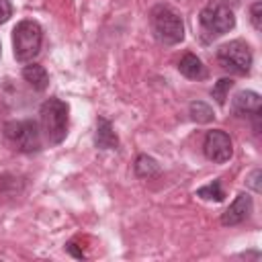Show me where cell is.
Here are the masks:
<instances>
[{
  "label": "cell",
  "instance_id": "obj_15",
  "mask_svg": "<svg viewBox=\"0 0 262 262\" xmlns=\"http://www.w3.org/2000/svg\"><path fill=\"white\" fill-rule=\"evenodd\" d=\"M18 190H20V182H18L16 176H10V174H2L0 176V201L16 196Z\"/></svg>",
  "mask_w": 262,
  "mask_h": 262
},
{
  "label": "cell",
  "instance_id": "obj_19",
  "mask_svg": "<svg viewBox=\"0 0 262 262\" xmlns=\"http://www.w3.org/2000/svg\"><path fill=\"white\" fill-rule=\"evenodd\" d=\"M262 170L260 168H256V170H252L250 174H248V178H246V184L258 194V192H262Z\"/></svg>",
  "mask_w": 262,
  "mask_h": 262
},
{
  "label": "cell",
  "instance_id": "obj_20",
  "mask_svg": "<svg viewBox=\"0 0 262 262\" xmlns=\"http://www.w3.org/2000/svg\"><path fill=\"white\" fill-rule=\"evenodd\" d=\"M12 16V6L8 0H0V25H4Z\"/></svg>",
  "mask_w": 262,
  "mask_h": 262
},
{
  "label": "cell",
  "instance_id": "obj_9",
  "mask_svg": "<svg viewBox=\"0 0 262 262\" xmlns=\"http://www.w3.org/2000/svg\"><path fill=\"white\" fill-rule=\"evenodd\" d=\"M231 111L235 117H250L256 121L258 129V119H260V94L254 90H239L233 100H231Z\"/></svg>",
  "mask_w": 262,
  "mask_h": 262
},
{
  "label": "cell",
  "instance_id": "obj_14",
  "mask_svg": "<svg viewBox=\"0 0 262 262\" xmlns=\"http://www.w3.org/2000/svg\"><path fill=\"white\" fill-rule=\"evenodd\" d=\"M188 113H190V119L194 123H203V125L205 123H211L213 117H215L213 108L207 102H203V100H192L190 106H188Z\"/></svg>",
  "mask_w": 262,
  "mask_h": 262
},
{
  "label": "cell",
  "instance_id": "obj_1",
  "mask_svg": "<svg viewBox=\"0 0 262 262\" xmlns=\"http://www.w3.org/2000/svg\"><path fill=\"white\" fill-rule=\"evenodd\" d=\"M70 123V106L68 102L51 96L39 108V127L41 135L49 145H59L68 135Z\"/></svg>",
  "mask_w": 262,
  "mask_h": 262
},
{
  "label": "cell",
  "instance_id": "obj_8",
  "mask_svg": "<svg viewBox=\"0 0 262 262\" xmlns=\"http://www.w3.org/2000/svg\"><path fill=\"white\" fill-rule=\"evenodd\" d=\"M252 209H254V201L248 192H239L235 196V201L223 211L221 215V225L225 227H233V225H239L244 223L250 215H252Z\"/></svg>",
  "mask_w": 262,
  "mask_h": 262
},
{
  "label": "cell",
  "instance_id": "obj_13",
  "mask_svg": "<svg viewBox=\"0 0 262 262\" xmlns=\"http://www.w3.org/2000/svg\"><path fill=\"white\" fill-rule=\"evenodd\" d=\"M133 172L137 178H143V180H149V178H156L160 174V164L147 156V154H139L135 158V164H133Z\"/></svg>",
  "mask_w": 262,
  "mask_h": 262
},
{
  "label": "cell",
  "instance_id": "obj_12",
  "mask_svg": "<svg viewBox=\"0 0 262 262\" xmlns=\"http://www.w3.org/2000/svg\"><path fill=\"white\" fill-rule=\"evenodd\" d=\"M178 72L188 80H205L207 78V68L194 53L182 55V59L178 61Z\"/></svg>",
  "mask_w": 262,
  "mask_h": 262
},
{
  "label": "cell",
  "instance_id": "obj_11",
  "mask_svg": "<svg viewBox=\"0 0 262 262\" xmlns=\"http://www.w3.org/2000/svg\"><path fill=\"white\" fill-rule=\"evenodd\" d=\"M23 78L37 92H43L49 86V74H47V70L41 63H35V61H29V66L23 68Z\"/></svg>",
  "mask_w": 262,
  "mask_h": 262
},
{
  "label": "cell",
  "instance_id": "obj_17",
  "mask_svg": "<svg viewBox=\"0 0 262 262\" xmlns=\"http://www.w3.org/2000/svg\"><path fill=\"white\" fill-rule=\"evenodd\" d=\"M231 88H233V80H231V78H221V80L215 82V86L211 88V96L215 98V102H217L219 106L225 104L227 94H229Z\"/></svg>",
  "mask_w": 262,
  "mask_h": 262
},
{
  "label": "cell",
  "instance_id": "obj_16",
  "mask_svg": "<svg viewBox=\"0 0 262 262\" xmlns=\"http://www.w3.org/2000/svg\"><path fill=\"white\" fill-rule=\"evenodd\" d=\"M196 196L205 199V201H215V203H221L225 199V192L221 188V182L219 180H213L211 184H205L196 190Z\"/></svg>",
  "mask_w": 262,
  "mask_h": 262
},
{
  "label": "cell",
  "instance_id": "obj_6",
  "mask_svg": "<svg viewBox=\"0 0 262 262\" xmlns=\"http://www.w3.org/2000/svg\"><path fill=\"white\" fill-rule=\"evenodd\" d=\"M217 61H219V66L223 70H227L231 74H237V76H246L252 70L254 55H252V49H250V45L246 41L233 39V41H229V43L219 47Z\"/></svg>",
  "mask_w": 262,
  "mask_h": 262
},
{
  "label": "cell",
  "instance_id": "obj_7",
  "mask_svg": "<svg viewBox=\"0 0 262 262\" xmlns=\"http://www.w3.org/2000/svg\"><path fill=\"white\" fill-rule=\"evenodd\" d=\"M203 154L213 164H225L233 156V143L231 137L223 129H211L207 131L203 139Z\"/></svg>",
  "mask_w": 262,
  "mask_h": 262
},
{
  "label": "cell",
  "instance_id": "obj_4",
  "mask_svg": "<svg viewBox=\"0 0 262 262\" xmlns=\"http://www.w3.org/2000/svg\"><path fill=\"white\" fill-rule=\"evenodd\" d=\"M4 137L8 143L23 154H33L41 149V127L33 119L10 121L4 125Z\"/></svg>",
  "mask_w": 262,
  "mask_h": 262
},
{
  "label": "cell",
  "instance_id": "obj_5",
  "mask_svg": "<svg viewBox=\"0 0 262 262\" xmlns=\"http://www.w3.org/2000/svg\"><path fill=\"white\" fill-rule=\"evenodd\" d=\"M199 23H201V31L205 33L207 39H217L235 27V16L229 6L211 2L199 12Z\"/></svg>",
  "mask_w": 262,
  "mask_h": 262
},
{
  "label": "cell",
  "instance_id": "obj_3",
  "mask_svg": "<svg viewBox=\"0 0 262 262\" xmlns=\"http://www.w3.org/2000/svg\"><path fill=\"white\" fill-rule=\"evenodd\" d=\"M43 45V29L37 20L25 18L18 20L16 27L12 29V53L14 59L20 63L33 61Z\"/></svg>",
  "mask_w": 262,
  "mask_h": 262
},
{
  "label": "cell",
  "instance_id": "obj_18",
  "mask_svg": "<svg viewBox=\"0 0 262 262\" xmlns=\"http://www.w3.org/2000/svg\"><path fill=\"white\" fill-rule=\"evenodd\" d=\"M250 23L254 31H262V2H254L250 6Z\"/></svg>",
  "mask_w": 262,
  "mask_h": 262
},
{
  "label": "cell",
  "instance_id": "obj_2",
  "mask_svg": "<svg viewBox=\"0 0 262 262\" xmlns=\"http://www.w3.org/2000/svg\"><path fill=\"white\" fill-rule=\"evenodd\" d=\"M149 25L154 37L162 45H178L184 39L182 16L168 4H156L149 10Z\"/></svg>",
  "mask_w": 262,
  "mask_h": 262
},
{
  "label": "cell",
  "instance_id": "obj_10",
  "mask_svg": "<svg viewBox=\"0 0 262 262\" xmlns=\"http://www.w3.org/2000/svg\"><path fill=\"white\" fill-rule=\"evenodd\" d=\"M94 145L98 149H117L119 145V137L111 125L108 119L98 117L96 119V131H94Z\"/></svg>",
  "mask_w": 262,
  "mask_h": 262
},
{
  "label": "cell",
  "instance_id": "obj_21",
  "mask_svg": "<svg viewBox=\"0 0 262 262\" xmlns=\"http://www.w3.org/2000/svg\"><path fill=\"white\" fill-rule=\"evenodd\" d=\"M66 252H68V254H72V256H74V258H78V260H82V258H84V252L76 248V242H68V244H66Z\"/></svg>",
  "mask_w": 262,
  "mask_h": 262
}]
</instances>
